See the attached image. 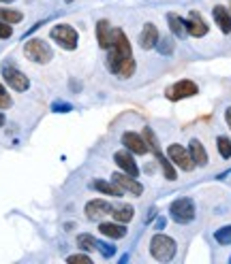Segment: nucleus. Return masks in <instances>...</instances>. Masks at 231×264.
Returning a JSON list of instances; mask_svg holds the SVG:
<instances>
[{
	"label": "nucleus",
	"instance_id": "f257e3e1",
	"mask_svg": "<svg viewBox=\"0 0 231 264\" xmlns=\"http://www.w3.org/2000/svg\"><path fill=\"white\" fill-rule=\"evenodd\" d=\"M150 253L158 262H169L176 256V241L165 234H154L150 241Z\"/></svg>",
	"mask_w": 231,
	"mask_h": 264
},
{
	"label": "nucleus",
	"instance_id": "f03ea898",
	"mask_svg": "<svg viewBox=\"0 0 231 264\" xmlns=\"http://www.w3.org/2000/svg\"><path fill=\"white\" fill-rule=\"evenodd\" d=\"M107 64H109L111 72H116V75H120V77H131L133 72H135V60H133V56H122V53H118L116 49L109 51Z\"/></svg>",
	"mask_w": 231,
	"mask_h": 264
},
{
	"label": "nucleus",
	"instance_id": "7ed1b4c3",
	"mask_svg": "<svg viewBox=\"0 0 231 264\" xmlns=\"http://www.w3.org/2000/svg\"><path fill=\"white\" fill-rule=\"evenodd\" d=\"M144 139H146V143H148V147L154 151V156H156V160H158V164H161V168H163V172H165V177L169 179V181H174V179H176V170H174V166H171V160H167V158L163 156L161 145H158L154 132L150 130V128H146V130H144Z\"/></svg>",
	"mask_w": 231,
	"mask_h": 264
},
{
	"label": "nucleus",
	"instance_id": "20e7f679",
	"mask_svg": "<svg viewBox=\"0 0 231 264\" xmlns=\"http://www.w3.org/2000/svg\"><path fill=\"white\" fill-rule=\"evenodd\" d=\"M26 56H28L30 60H34L37 64H45V62L51 60V49H49V45L45 41H41V39H30L28 43H26Z\"/></svg>",
	"mask_w": 231,
	"mask_h": 264
},
{
	"label": "nucleus",
	"instance_id": "39448f33",
	"mask_svg": "<svg viewBox=\"0 0 231 264\" xmlns=\"http://www.w3.org/2000/svg\"><path fill=\"white\" fill-rule=\"evenodd\" d=\"M169 213L178 224H189L195 217V205L191 198H178L176 203H171Z\"/></svg>",
	"mask_w": 231,
	"mask_h": 264
},
{
	"label": "nucleus",
	"instance_id": "423d86ee",
	"mask_svg": "<svg viewBox=\"0 0 231 264\" xmlns=\"http://www.w3.org/2000/svg\"><path fill=\"white\" fill-rule=\"evenodd\" d=\"M51 39L65 49H75L77 47V32H75V28H71V26H67V24L56 26V28L51 30Z\"/></svg>",
	"mask_w": 231,
	"mask_h": 264
},
{
	"label": "nucleus",
	"instance_id": "0eeeda50",
	"mask_svg": "<svg viewBox=\"0 0 231 264\" xmlns=\"http://www.w3.org/2000/svg\"><path fill=\"white\" fill-rule=\"evenodd\" d=\"M199 92V87L193 83V81L184 79V81H178V83H174L171 87H167V98L169 100H182V98H189V96H195Z\"/></svg>",
	"mask_w": 231,
	"mask_h": 264
},
{
	"label": "nucleus",
	"instance_id": "6e6552de",
	"mask_svg": "<svg viewBox=\"0 0 231 264\" xmlns=\"http://www.w3.org/2000/svg\"><path fill=\"white\" fill-rule=\"evenodd\" d=\"M3 77H5L7 83H9V87H13L15 92H24V90H28V85H30L28 77H26L22 70L13 68V66H5Z\"/></svg>",
	"mask_w": 231,
	"mask_h": 264
},
{
	"label": "nucleus",
	"instance_id": "1a4fd4ad",
	"mask_svg": "<svg viewBox=\"0 0 231 264\" xmlns=\"http://www.w3.org/2000/svg\"><path fill=\"white\" fill-rule=\"evenodd\" d=\"M167 153H169V160L176 162L182 170H193L195 168V160L191 158V151H186L182 145H169Z\"/></svg>",
	"mask_w": 231,
	"mask_h": 264
},
{
	"label": "nucleus",
	"instance_id": "9d476101",
	"mask_svg": "<svg viewBox=\"0 0 231 264\" xmlns=\"http://www.w3.org/2000/svg\"><path fill=\"white\" fill-rule=\"evenodd\" d=\"M113 184H118L122 190H127V192H131L133 196H141V192H144V188H141V184L139 181L133 177V175H129V172H113Z\"/></svg>",
	"mask_w": 231,
	"mask_h": 264
},
{
	"label": "nucleus",
	"instance_id": "9b49d317",
	"mask_svg": "<svg viewBox=\"0 0 231 264\" xmlns=\"http://www.w3.org/2000/svg\"><path fill=\"white\" fill-rule=\"evenodd\" d=\"M113 207L107 203V200H90V203L86 205V215L90 217V220H103L105 215H111Z\"/></svg>",
	"mask_w": 231,
	"mask_h": 264
},
{
	"label": "nucleus",
	"instance_id": "f8f14e48",
	"mask_svg": "<svg viewBox=\"0 0 231 264\" xmlns=\"http://www.w3.org/2000/svg\"><path fill=\"white\" fill-rule=\"evenodd\" d=\"M122 145L127 147L129 151H133V153H139V156H144V153H148V143H146V139H141L139 134H135V132H124L122 134Z\"/></svg>",
	"mask_w": 231,
	"mask_h": 264
},
{
	"label": "nucleus",
	"instance_id": "ddd939ff",
	"mask_svg": "<svg viewBox=\"0 0 231 264\" xmlns=\"http://www.w3.org/2000/svg\"><path fill=\"white\" fill-rule=\"evenodd\" d=\"M96 39H99V47L103 49H109L111 47V41H113V30L107 20H101L96 24Z\"/></svg>",
	"mask_w": 231,
	"mask_h": 264
},
{
	"label": "nucleus",
	"instance_id": "4468645a",
	"mask_svg": "<svg viewBox=\"0 0 231 264\" xmlns=\"http://www.w3.org/2000/svg\"><path fill=\"white\" fill-rule=\"evenodd\" d=\"M113 160H116V164H118L124 172H129V175H133V177L139 175V168H137L135 162H133V156H131L129 151H116Z\"/></svg>",
	"mask_w": 231,
	"mask_h": 264
},
{
	"label": "nucleus",
	"instance_id": "2eb2a0df",
	"mask_svg": "<svg viewBox=\"0 0 231 264\" xmlns=\"http://www.w3.org/2000/svg\"><path fill=\"white\" fill-rule=\"evenodd\" d=\"M139 43H141V47H144V49L156 47V43H158V30H156L154 24H146V26H144L141 36H139Z\"/></svg>",
	"mask_w": 231,
	"mask_h": 264
},
{
	"label": "nucleus",
	"instance_id": "dca6fc26",
	"mask_svg": "<svg viewBox=\"0 0 231 264\" xmlns=\"http://www.w3.org/2000/svg\"><path fill=\"white\" fill-rule=\"evenodd\" d=\"M186 30H189V34L191 36H195V39H199V36H203L208 32V26H206V22L199 17V13H191V17H189V22H186Z\"/></svg>",
	"mask_w": 231,
	"mask_h": 264
},
{
	"label": "nucleus",
	"instance_id": "f3484780",
	"mask_svg": "<svg viewBox=\"0 0 231 264\" xmlns=\"http://www.w3.org/2000/svg\"><path fill=\"white\" fill-rule=\"evenodd\" d=\"M212 13H214V20H216V24H218V28L223 30L225 34H229V32H231V15H229L227 9L220 7V5H216Z\"/></svg>",
	"mask_w": 231,
	"mask_h": 264
},
{
	"label": "nucleus",
	"instance_id": "a211bd4d",
	"mask_svg": "<svg viewBox=\"0 0 231 264\" xmlns=\"http://www.w3.org/2000/svg\"><path fill=\"white\" fill-rule=\"evenodd\" d=\"M99 230H101V234H105V236H109V239H122V236H127V226H124L122 222L120 224H101L99 226Z\"/></svg>",
	"mask_w": 231,
	"mask_h": 264
},
{
	"label": "nucleus",
	"instance_id": "6ab92c4d",
	"mask_svg": "<svg viewBox=\"0 0 231 264\" xmlns=\"http://www.w3.org/2000/svg\"><path fill=\"white\" fill-rule=\"evenodd\" d=\"M191 158L195 160V164H199V166H206L208 164V153L206 149H203V145L197 141V139H193L191 141Z\"/></svg>",
	"mask_w": 231,
	"mask_h": 264
},
{
	"label": "nucleus",
	"instance_id": "aec40b11",
	"mask_svg": "<svg viewBox=\"0 0 231 264\" xmlns=\"http://www.w3.org/2000/svg\"><path fill=\"white\" fill-rule=\"evenodd\" d=\"M167 20H169V28H171V32L178 36V39H184V36L189 34V30H186V22L182 20V17L169 13V15H167Z\"/></svg>",
	"mask_w": 231,
	"mask_h": 264
},
{
	"label": "nucleus",
	"instance_id": "412c9836",
	"mask_svg": "<svg viewBox=\"0 0 231 264\" xmlns=\"http://www.w3.org/2000/svg\"><path fill=\"white\" fill-rule=\"evenodd\" d=\"M94 190H99V192L103 194H107V196H122V188L118 184H107V181H94L92 184Z\"/></svg>",
	"mask_w": 231,
	"mask_h": 264
},
{
	"label": "nucleus",
	"instance_id": "4be33fe9",
	"mask_svg": "<svg viewBox=\"0 0 231 264\" xmlns=\"http://www.w3.org/2000/svg\"><path fill=\"white\" fill-rule=\"evenodd\" d=\"M133 207L131 205H120V207H113V211H111V215L116 217V222H122V224H127V222H131L133 220Z\"/></svg>",
	"mask_w": 231,
	"mask_h": 264
},
{
	"label": "nucleus",
	"instance_id": "5701e85b",
	"mask_svg": "<svg viewBox=\"0 0 231 264\" xmlns=\"http://www.w3.org/2000/svg\"><path fill=\"white\" fill-rule=\"evenodd\" d=\"M77 245H79V249H84V251L99 249V241H96L92 234H79L77 236Z\"/></svg>",
	"mask_w": 231,
	"mask_h": 264
},
{
	"label": "nucleus",
	"instance_id": "b1692460",
	"mask_svg": "<svg viewBox=\"0 0 231 264\" xmlns=\"http://www.w3.org/2000/svg\"><path fill=\"white\" fill-rule=\"evenodd\" d=\"M0 20L7 24H17V22H22V13L13 11V9H0Z\"/></svg>",
	"mask_w": 231,
	"mask_h": 264
},
{
	"label": "nucleus",
	"instance_id": "393cba45",
	"mask_svg": "<svg viewBox=\"0 0 231 264\" xmlns=\"http://www.w3.org/2000/svg\"><path fill=\"white\" fill-rule=\"evenodd\" d=\"M216 145H218V153H220V156H223L225 160H229L231 158V141L227 139V136H218Z\"/></svg>",
	"mask_w": 231,
	"mask_h": 264
},
{
	"label": "nucleus",
	"instance_id": "a878e982",
	"mask_svg": "<svg viewBox=\"0 0 231 264\" xmlns=\"http://www.w3.org/2000/svg\"><path fill=\"white\" fill-rule=\"evenodd\" d=\"M214 239L220 243V245H231V226H223V228H218Z\"/></svg>",
	"mask_w": 231,
	"mask_h": 264
},
{
	"label": "nucleus",
	"instance_id": "bb28decb",
	"mask_svg": "<svg viewBox=\"0 0 231 264\" xmlns=\"http://www.w3.org/2000/svg\"><path fill=\"white\" fill-rule=\"evenodd\" d=\"M11 107V96L7 94V90L0 85V109H9Z\"/></svg>",
	"mask_w": 231,
	"mask_h": 264
},
{
	"label": "nucleus",
	"instance_id": "cd10ccee",
	"mask_svg": "<svg viewBox=\"0 0 231 264\" xmlns=\"http://www.w3.org/2000/svg\"><path fill=\"white\" fill-rule=\"evenodd\" d=\"M156 45H158V51H161V53H171V51H174L171 39H163L161 43H156Z\"/></svg>",
	"mask_w": 231,
	"mask_h": 264
},
{
	"label": "nucleus",
	"instance_id": "c85d7f7f",
	"mask_svg": "<svg viewBox=\"0 0 231 264\" xmlns=\"http://www.w3.org/2000/svg\"><path fill=\"white\" fill-rule=\"evenodd\" d=\"M13 34V28H11V24H7L0 20V39H9V36Z\"/></svg>",
	"mask_w": 231,
	"mask_h": 264
},
{
	"label": "nucleus",
	"instance_id": "c756f323",
	"mask_svg": "<svg viewBox=\"0 0 231 264\" xmlns=\"http://www.w3.org/2000/svg\"><path fill=\"white\" fill-rule=\"evenodd\" d=\"M99 251L103 253V256H105V258H111L116 249L111 247V245H109V243H99Z\"/></svg>",
	"mask_w": 231,
	"mask_h": 264
},
{
	"label": "nucleus",
	"instance_id": "7c9ffc66",
	"mask_svg": "<svg viewBox=\"0 0 231 264\" xmlns=\"http://www.w3.org/2000/svg\"><path fill=\"white\" fill-rule=\"evenodd\" d=\"M67 260H69V262H82V264H90V262H92L88 256H84V253H77V256H69Z\"/></svg>",
	"mask_w": 231,
	"mask_h": 264
},
{
	"label": "nucleus",
	"instance_id": "2f4dec72",
	"mask_svg": "<svg viewBox=\"0 0 231 264\" xmlns=\"http://www.w3.org/2000/svg\"><path fill=\"white\" fill-rule=\"evenodd\" d=\"M225 120H227V124H229V128H231V107L227 109V113H225Z\"/></svg>",
	"mask_w": 231,
	"mask_h": 264
},
{
	"label": "nucleus",
	"instance_id": "473e14b6",
	"mask_svg": "<svg viewBox=\"0 0 231 264\" xmlns=\"http://www.w3.org/2000/svg\"><path fill=\"white\" fill-rule=\"evenodd\" d=\"M3 124H5V115H3V113H0V126H3Z\"/></svg>",
	"mask_w": 231,
	"mask_h": 264
},
{
	"label": "nucleus",
	"instance_id": "72a5a7b5",
	"mask_svg": "<svg viewBox=\"0 0 231 264\" xmlns=\"http://www.w3.org/2000/svg\"><path fill=\"white\" fill-rule=\"evenodd\" d=\"M3 3H11V0H3Z\"/></svg>",
	"mask_w": 231,
	"mask_h": 264
},
{
	"label": "nucleus",
	"instance_id": "f704fd0d",
	"mask_svg": "<svg viewBox=\"0 0 231 264\" xmlns=\"http://www.w3.org/2000/svg\"><path fill=\"white\" fill-rule=\"evenodd\" d=\"M229 262H231V258H229Z\"/></svg>",
	"mask_w": 231,
	"mask_h": 264
},
{
	"label": "nucleus",
	"instance_id": "c9c22d12",
	"mask_svg": "<svg viewBox=\"0 0 231 264\" xmlns=\"http://www.w3.org/2000/svg\"><path fill=\"white\" fill-rule=\"evenodd\" d=\"M229 5H231V3H229Z\"/></svg>",
	"mask_w": 231,
	"mask_h": 264
}]
</instances>
